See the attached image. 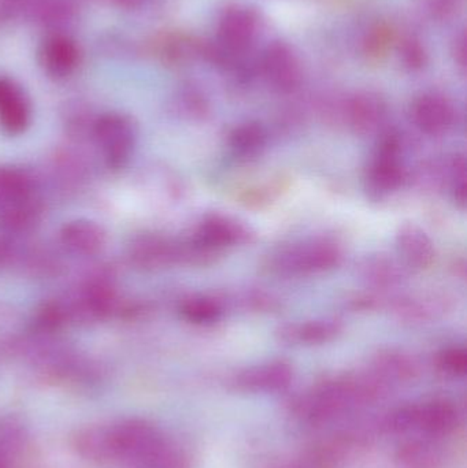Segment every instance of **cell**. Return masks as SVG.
Returning a JSON list of instances; mask_svg holds the SVG:
<instances>
[{
  "label": "cell",
  "mask_w": 467,
  "mask_h": 468,
  "mask_svg": "<svg viewBox=\"0 0 467 468\" xmlns=\"http://www.w3.org/2000/svg\"><path fill=\"white\" fill-rule=\"evenodd\" d=\"M397 248L403 264L409 269L427 270L436 258L435 245L421 228L414 224H405L397 234Z\"/></svg>",
  "instance_id": "cell-19"
},
{
  "label": "cell",
  "mask_w": 467,
  "mask_h": 468,
  "mask_svg": "<svg viewBox=\"0 0 467 468\" xmlns=\"http://www.w3.org/2000/svg\"><path fill=\"white\" fill-rule=\"evenodd\" d=\"M411 117L422 133L441 136L449 133L455 123L454 104L440 93H424L414 101Z\"/></svg>",
  "instance_id": "cell-13"
},
{
  "label": "cell",
  "mask_w": 467,
  "mask_h": 468,
  "mask_svg": "<svg viewBox=\"0 0 467 468\" xmlns=\"http://www.w3.org/2000/svg\"><path fill=\"white\" fill-rule=\"evenodd\" d=\"M70 316L69 305L60 302L46 303L36 315V329L41 333L54 332L62 327Z\"/></svg>",
  "instance_id": "cell-27"
},
{
  "label": "cell",
  "mask_w": 467,
  "mask_h": 468,
  "mask_svg": "<svg viewBox=\"0 0 467 468\" xmlns=\"http://www.w3.org/2000/svg\"><path fill=\"white\" fill-rule=\"evenodd\" d=\"M59 241L71 255L93 258L106 248L107 233L98 222L84 218L73 219L63 225Z\"/></svg>",
  "instance_id": "cell-16"
},
{
  "label": "cell",
  "mask_w": 467,
  "mask_h": 468,
  "mask_svg": "<svg viewBox=\"0 0 467 468\" xmlns=\"http://www.w3.org/2000/svg\"><path fill=\"white\" fill-rule=\"evenodd\" d=\"M293 381V368L284 360L263 363L252 366L236 374L232 379L233 388L239 392L251 393H280L287 390Z\"/></svg>",
  "instance_id": "cell-10"
},
{
  "label": "cell",
  "mask_w": 467,
  "mask_h": 468,
  "mask_svg": "<svg viewBox=\"0 0 467 468\" xmlns=\"http://www.w3.org/2000/svg\"><path fill=\"white\" fill-rule=\"evenodd\" d=\"M387 118V103L375 92H358L345 106V120L351 131L359 136H370L383 128Z\"/></svg>",
  "instance_id": "cell-14"
},
{
  "label": "cell",
  "mask_w": 467,
  "mask_h": 468,
  "mask_svg": "<svg viewBox=\"0 0 467 468\" xmlns=\"http://www.w3.org/2000/svg\"><path fill=\"white\" fill-rule=\"evenodd\" d=\"M92 133L107 166L112 170L122 169L136 147L137 131L133 121L120 112H107L93 121Z\"/></svg>",
  "instance_id": "cell-5"
},
{
  "label": "cell",
  "mask_w": 467,
  "mask_h": 468,
  "mask_svg": "<svg viewBox=\"0 0 467 468\" xmlns=\"http://www.w3.org/2000/svg\"><path fill=\"white\" fill-rule=\"evenodd\" d=\"M436 366L446 376L458 378L467 371V352L462 346H449L441 349L436 356Z\"/></svg>",
  "instance_id": "cell-29"
},
{
  "label": "cell",
  "mask_w": 467,
  "mask_h": 468,
  "mask_svg": "<svg viewBox=\"0 0 467 468\" xmlns=\"http://www.w3.org/2000/svg\"><path fill=\"white\" fill-rule=\"evenodd\" d=\"M260 73L277 92L291 93L302 82V65L298 55L284 41H273L260 57Z\"/></svg>",
  "instance_id": "cell-8"
},
{
  "label": "cell",
  "mask_w": 467,
  "mask_h": 468,
  "mask_svg": "<svg viewBox=\"0 0 467 468\" xmlns=\"http://www.w3.org/2000/svg\"><path fill=\"white\" fill-rule=\"evenodd\" d=\"M454 58L457 65L460 66L462 70L466 69V36L465 33H461L458 36L457 40L454 43Z\"/></svg>",
  "instance_id": "cell-36"
},
{
  "label": "cell",
  "mask_w": 467,
  "mask_h": 468,
  "mask_svg": "<svg viewBox=\"0 0 467 468\" xmlns=\"http://www.w3.org/2000/svg\"><path fill=\"white\" fill-rule=\"evenodd\" d=\"M14 247L8 237H0V264L5 263L13 255Z\"/></svg>",
  "instance_id": "cell-37"
},
{
  "label": "cell",
  "mask_w": 467,
  "mask_h": 468,
  "mask_svg": "<svg viewBox=\"0 0 467 468\" xmlns=\"http://www.w3.org/2000/svg\"><path fill=\"white\" fill-rule=\"evenodd\" d=\"M44 71L54 79H66L76 71L80 49L73 38L65 35L48 36L38 52Z\"/></svg>",
  "instance_id": "cell-18"
},
{
  "label": "cell",
  "mask_w": 467,
  "mask_h": 468,
  "mask_svg": "<svg viewBox=\"0 0 467 468\" xmlns=\"http://www.w3.org/2000/svg\"><path fill=\"white\" fill-rule=\"evenodd\" d=\"M180 314L189 324L208 326L217 324L224 314L221 300L206 294H195L181 302Z\"/></svg>",
  "instance_id": "cell-25"
},
{
  "label": "cell",
  "mask_w": 467,
  "mask_h": 468,
  "mask_svg": "<svg viewBox=\"0 0 467 468\" xmlns=\"http://www.w3.org/2000/svg\"><path fill=\"white\" fill-rule=\"evenodd\" d=\"M362 280L378 291H388L397 288L406 280V271L402 264L386 255L369 256L362 261Z\"/></svg>",
  "instance_id": "cell-23"
},
{
  "label": "cell",
  "mask_w": 467,
  "mask_h": 468,
  "mask_svg": "<svg viewBox=\"0 0 467 468\" xmlns=\"http://www.w3.org/2000/svg\"><path fill=\"white\" fill-rule=\"evenodd\" d=\"M400 60L406 69L419 71L427 66L428 52L417 37H406L399 43Z\"/></svg>",
  "instance_id": "cell-31"
},
{
  "label": "cell",
  "mask_w": 467,
  "mask_h": 468,
  "mask_svg": "<svg viewBox=\"0 0 467 468\" xmlns=\"http://www.w3.org/2000/svg\"><path fill=\"white\" fill-rule=\"evenodd\" d=\"M169 439L150 420L123 418L80 428L71 436V447L90 463L134 468Z\"/></svg>",
  "instance_id": "cell-1"
},
{
  "label": "cell",
  "mask_w": 467,
  "mask_h": 468,
  "mask_svg": "<svg viewBox=\"0 0 467 468\" xmlns=\"http://www.w3.org/2000/svg\"><path fill=\"white\" fill-rule=\"evenodd\" d=\"M233 155L244 161H251L265 151L268 132L258 122L240 123L228 137Z\"/></svg>",
  "instance_id": "cell-24"
},
{
  "label": "cell",
  "mask_w": 467,
  "mask_h": 468,
  "mask_svg": "<svg viewBox=\"0 0 467 468\" xmlns=\"http://www.w3.org/2000/svg\"><path fill=\"white\" fill-rule=\"evenodd\" d=\"M129 258L143 270H159L183 263V245L158 234L136 237L129 247Z\"/></svg>",
  "instance_id": "cell-12"
},
{
  "label": "cell",
  "mask_w": 467,
  "mask_h": 468,
  "mask_svg": "<svg viewBox=\"0 0 467 468\" xmlns=\"http://www.w3.org/2000/svg\"><path fill=\"white\" fill-rule=\"evenodd\" d=\"M30 120L32 109L27 93L13 80L0 77V128L16 136L29 128Z\"/></svg>",
  "instance_id": "cell-15"
},
{
  "label": "cell",
  "mask_w": 467,
  "mask_h": 468,
  "mask_svg": "<svg viewBox=\"0 0 467 468\" xmlns=\"http://www.w3.org/2000/svg\"><path fill=\"white\" fill-rule=\"evenodd\" d=\"M394 41L395 35L391 27H387V25H377L365 37V55H366L367 59H381V58L386 57Z\"/></svg>",
  "instance_id": "cell-28"
},
{
  "label": "cell",
  "mask_w": 467,
  "mask_h": 468,
  "mask_svg": "<svg viewBox=\"0 0 467 468\" xmlns=\"http://www.w3.org/2000/svg\"><path fill=\"white\" fill-rule=\"evenodd\" d=\"M106 2L111 3L117 7L126 8V10H136V8L142 7L144 0H106Z\"/></svg>",
  "instance_id": "cell-39"
},
{
  "label": "cell",
  "mask_w": 467,
  "mask_h": 468,
  "mask_svg": "<svg viewBox=\"0 0 467 468\" xmlns=\"http://www.w3.org/2000/svg\"><path fill=\"white\" fill-rule=\"evenodd\" d=\"M400 461L406 468H435L438 453L425 442H411L403 448Z\"/></svg>",
  "instance_id": "cell-30"
},
{
  "label": "cell",
  "mask_w": 467,
  "mask_h": 468,
  "mask_svg": "<svg viewBox=\"0 0 467 468\" xmlns=\"http://www.w3.org/2000/svg\"><path fill=\"white\" fill-rule=\"evenodd\" d=\"M466 159L463 155H457L449 165V178L451 184L452 197L460 207L466 206Z\"/></svg>",
  "instance_id": "cell-32"
},
{
  "label": "cell",
  "mask_w": 467,
  "mask_h": 468,
  "mask_svg": "<svg viewBox=\"0 0 467 468\" xmlns=\"http://www.w3.org/2000/svg\"><path fill=\"white\" fill-rule=\"evenodd\" d=\"M343 332L342 322L337 319H315V321L292 322L282 324L276 335L288 346H323L336 340Z\"/></svg>",
  "instance_id": "cell-17"
},
{
  "label": "cell",
  "mask_w": 467,
  "mask_h": 468,
  "mask_svg": "<svg viewBox=\"0 0 467 468\" xmlns=\"http://www.w3.org/2000/svg\"><path fill=\"white\" fill-rule=\"evenodd\" d=\"M252 233L238 219L221 214H210L197 225L191 239L213 252L221 253L225 248L251 241Z\"/></svg>",
  "instance_id": "cell-11"
},
{
  "label": "cell",
  "mask_w": 467,
  "mask_h": 468,
  "mask_svg": "<svg viewBox=\"0 0 467 468\" xmlns=\"http://www.w3.org/2000/svg\"><path fill=\"white\" fill-rule=\"evenodd\" d=\"M402 151V137L398 132H387L381 136L366 175L367 188L376 197L398 191L408 178Z\"/></svg>",
  "instance_id": "cell-6"
},
{
  "label": "cell",
  "mask_w": 467,
  "mask_h": 468,
  "mask_svg": "<svg viewBox=\"0 0 467 468\" xmlns=\"http://www.w3.org/2000/svg\"><path fill=\"white\" fill-rule=\"evenodd\" d=\"M388 307L394 315L406 324H424L446 310V297L421 296L389 299Z\"/></svg>",
  "instance_id": "cell-22"
},
{
  "label": "cell",
  "mask_w": 467,
  "mask_h": 468,
  "mask_svg": "<svg viewBox=\"0 0 467 468\" xmlns=\"http://www.w3.org/2000/svg\"><path fill=\"white\" fill-rule=\"evenodd\" d=\"M460 412L449 399H430L394 410L386 420L391 433L419 431L425 437H447L457 431Z\"/></svg>",
  "instance_id": "cell-3"
},
{
  "label": "cell",
  "mask_w": 467,
  "mask_h": 468,
  "mask_svg": "<svg viewBox=\"0 0 467 468\" xmlns=\"http://www.w3.org/2000/svg\"><path fill=\"white\" fill-rule=\"evenodd\" d=\"M388 388L373 371L334 377L302 393L293 403V414L306 425H323L378 400Z\"/></svg>",
  "instance_id": "cell-2"
},
{
  "label": "cell",
  "mask_w": 467,
  "mask_h": 468,
  "mask_svg": "<svg viewBox=\"0 0 467 468\" xmlns=\"http://www.w3.org/2000/svg\"><path fill=\"white\" fill-rule=\"evenodd\" d=\"M372 371L391 387L411 381L419 374V365L410 355L398 349L378 352L373 359Z\"/></svg>",
  "instance_id": "cell-21"
},
{
  "label": "cell",
  "mask_w": 467,
  "mask_h": 468,
  "mask_svg": "<svg viewBox=\"0 0 467 468\" xmlns=\"http://www.w3.org/2000/svg\"><path fill=\"white\" fill-rule=\"evenodd\" d=\"M281 468H325V466L321 462H318L314 455H312L310 458L303 459V461L295 462V463L290 464V466Z\"/></svg>",
  "instance_id": "cell-38"
},
{
  "label": "cell",
  "mask_w": 467,
  "mask_h": 468,
  "mask_svg": "<svg viewBox=\"0 0 467 468\" xmlns=\"http://www.w3.org/2000/svg\"><path fill=\"white\" fill-rule=\"evenodd\" d=\"M0 468H14L13 459L7 458V456L0 455Z\"/></svg>",
  "instance_id": "cell-40"
},
{
  "label": "cell",
  "mask_w": 467,
  "mask_h": 468,
  "mask_svg": "<svg viewBox=\"0 0 467 468\" xmlns=\"http://www.w3.org/2000/svg\"><path fill=\"white\" fill-rule=\"evenodd\" d=\"M260 32V16L254 8L244 5H229L219 16L217 46L230 62L244 54Z\"/></svg>",
  "instance_id": "cell-7"
},
{
  "label": "cell",
  "mask_w": 467,
  "mask_h": 468,
  "mask_svg": "<svg viewBox=\"0 0 467 468\" xmlns=\"http://www.w3.org/2000/svg\"><path fill=\"white\" fill-rule=\"evenodd\" d=\"M342 261L339 245L329 239H314L274 250L266 261V269L281 277H301L329 271Z\"/></svg>",
  "instance_id": "cell-4"
},
{
  "label": "cell",
  "mask_w": 467,
  "mask_h": 468,
  "mask_svg": "<svg viewBox=\"0 0 467 468\" xmlns=\"http://www.w3.org/2000/svg\"><path fill=\"white\" fill-rule=\"evenodd\" d=\"M136 468H191V459L183 447L169 439Z\"/></svg>",
  "instance_id": "cell-26"
},
{
  "label": "cell",
  "mask_w": 467,
  "mask_h": 468,
  "mask_svg": "<svg viewBox=\"0 0 467 468\" xmlns=\"http://www.w3.org/2000/svg\"><path fill=\"white\" fill-rule=\"evenodd\" d=\"M244 305L255 311H274L279 308V302L265 292H249L243 299Z\"/></svg>",
  "instance_id": "cell-34"
},
{
  "label": "cell",
  "mask_w": 467,
  "mask_h": 468,
  "mask_svg": "<svg viewBox=\"0 0 467 468\" xmlns=\"http://www.w3.org/2000/svg\"><path fill=\"white\" fill-rule=\"evenodd\" d=\"M181 103H183L184 110L191 117L203 118L207 114V101L203 98L202 93L197 92V90H184L183 96H181Z\"/></svg>",
  "instance_id": "cell-33"
},
{
  "label": "cell",
  "mask_w": 467,
  "mask_h": 468,
  "mask_svg": "<svg viewBox=\"0 0 467 468\" xmlns=\"http://www.w3.org/2000/svg\"><path fill=\"white\" fill-rule=\"evenodd\" d=\"M76 8L74 0H0V22L25 18L41 25L65 24Z\"/></svg>",
  "instance_id": "cell-9"
},
{
  "label": "cell",
  "mask_w": 467,
  "mask_h": 468,
  "mask_svg": "<svg viewBox=\"0 0 467 468\" xmlns=\"http://www.w3.org/2000/svg\"><path fill=\"white\" fill-rule=\"evenodd\" d=\"M462 0H430V8L438 18H450L460 10Z\"/></svg>",
  "instance_id": "cell-35"
},
{
  "label": "cell",
  "mask_w": 467,
  "mask_h": 468,
  "mask_svg": "<svg viewBox=\"0 0 467 468\" xmlns=\"http://www.w3.org/2000/svg\"><path fill=\"white\" fill-rule=\"evenodd\" d=\"M37 186L29 173L0 166V213L37 199Z\"/></svg>",
  "instance_id": "cell-20"
}]
</instances>
